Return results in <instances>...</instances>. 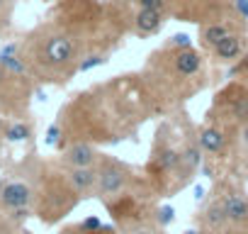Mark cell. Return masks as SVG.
<instances>
[{
	"label": "cell",
	"instance_id": "cell-8",
	"mask_svg": "<svg viewBox=\"0 0 248 234\" xmlns=\"http://www.w3.org/2000/svg\"><path fill=\"white\" fill-rule=\"evenodd\" d=\"M146 178H144V171L122 161L112 154H102V159L97 161V188H95V200L100 202H107V200H114L124 193H129L132 188L141 185Z\"/></svg>",
	"mask_w": 248,
	"mask_h": 234
},
{
	"label": "cell",
	"instance_id": "cell-22",
	"mask_svg": "<svg viewBox=\"0 0 248 234\" xmlns=\"http://www.w3.org/2000/svg\"><path fill=\"white\" fill-rule=\"evenodd\" d=\"M15 10V0H0V32L10 27V17Z\"/></svg>",
	"mask_w": 248,
	"mask_h": 234
},
{
	"label": "cell",
	"instance_id": "cell-25",
	"mask_svg": "<svg viewBox=\"0 0 248 234\" xmlns=\"http://www.w3.org/2000/svg\"><path fill=\"white\" fill-rule=\"evenodd\" d=\"M226 234H248V224H246V227H233V229H229Z\"/></svg>",
	"mask_w": 248,
	"mask_h": 234
},
{
	"label": "cell",
	"instance_id": "cell-5",
	"mask_svg": "<svg viewBox=\"0 0 248 234\" xmlns=\"http://www.w3.org/2000/svg\"><path fill=\"white\" fill-rule=\"evenodd\" d=\"M83 202V198L73 190L66 171L61 166L51 161L44 164V171H42V178H39V185H37V198H34V205H32V215L46 224V227H54L59 222H63L78 205Z\"/></svg>",
	"mask_w": 248,
	"mask_h": 234
},
{
	"label": "cell",
	"instance_id": "cell-2",
	"mask_svg": "<svg viewBox=\"0 0 248 234\" xmlns=\"http://www.w3.org/2000/svg\"><path fill=\"white\" fill-rule=\"evenodd\" d=\"M204 164V154L197 139V127L185 115L166 117L158 125L149 159L144 164V178L149 181L156 198H173L190 188L200 166Z\"/></svg>",
	"mask_w": 248,
	"mask_h": 234
},
{
	"label": "cell",
	"instance_id": "cell-19",
	"mask_svg": "<svg viewBox=\"0 0 248 234\" xmlns=\"http://www.w3.org/2000/svg\"><path fill=\"white\" fill-rule=\"evenodd\" d=\"M59 234H119V232H117L114 224L112 227H102L97 219L88 217V219H83L78 224H66Z\"/></svg>",
	"mask_w": 248,
	"mask_h": 234
},
{
	"label": "cell",
	"instance_id": "cell-23",
	"mask_svg": "<svg viewBox=\"0 0 248 234\" xmlns=\"http://www.w3.org/2000/svg\"><path fill=\"white\" fill-rule=\"evenodd\" d=\"M134 3L141 10H158V13H163V8L168 5V0H134Z\"/></svg>",
	"mask_w": 248,
	"mask_h": 234
},
{
	"label": "cell",
	"instance_id": "cell-14",
	"mask_svg": "<svg viewBox=\"0 0 248 234\" xmlns=\"http://www.w3.org/2000/svg\"><path fill=\"white\" fill-rule=\"evenodd\" d=\"M59 166V164H56ZM73 190L83 198V200H90L95 198V188H97V166L95 168H63Z\"/></svg>",
	"mask_w": 248,
	"mask_h": 234
},
{
	"label": "cell",
	"instance_id": "cell-21",
	"mask_svg": "<svg viewBox=\"0 0 248 234\" xmlns=\"http://www.w3.org/2000/svg\"><path fill=\"white\" fill-rule=\"evenodd\" d=\"M0 234H27V229L25 224H17L5 212H0Z\"/></svg>",
	"mask_w": 248,
	"mask_h": 234
},
{
	"label": "cell",
	"instance_id": "cell-15",
	"mask_svg": "<svg viewBox=\"0 0 248 234\" xmlns=\"http://www.w3.org/2000/svg\"><path fill=\"white\" fill-rule=\"evenodd\" d=\"M132 27H134L137 34H141V37H151V34H156V32L163 27V13L137 8V13H134V17H132Z\"/></svg>",
	"mask_w": 248,
	"mask_h": 234
},
{
	"label": "cell",
	"instance_id": "cell-20",
	"mask_svg": "<svg viewBox=\"0 0 248 234\" xmlns=\"http://www.w3.org/2000/svg\"><path fill=\"white\" fill-rule=\"evenodd\" d=\"M119 234H166V227L158 222V212L151 215V217H144L139 222H132L127 227L117 229Z\"/></svg>",
	"mask_w": 248,
	"mask_h": 234
},
{
	"label": "cell",
	"instance_id": "cell-3",
	"mask_svg": "<svg viewBox=\"0 0 248 234\" xmlns=\"http://www.w3.org/2000/svg\"><path fill=\"white\" fill-rule=\"evenodd\" d=\"M20 56L34 81L63 85L80 71V39L56 25H42L25 37Z\"/></svg>",
	"mask_w": 248,
	"mask_h": 234
},
{
	"label": "cell",
	"instance_id": "cell-9",
	"mask_svg": "<svg viewBox=\"0 0 248 234\" xmlns=\"http://www.w3.org/2000/svg\"><path fill=\"white\" fill-rule=\"evenodd\" d=\"M34 78L0 64V115L8 120H27L34 95Z\"/></svg>",
	"mask_w": 248,
	"mask_h": 234
},
{
	"label": "cell",
	"instance_id": "cell-7",
	"mask_svg": "<svg viewBox=\"0 0 248 234\" xmlns=\"http://www.w3.org/2000/svg\"><path fill=\"white\" fill-rule=\"evenodd\" d=\"M204 122L214 125L231 137L248 125V85L231 83L221 93H217L212 107L204 115Z\"/></svg>",
	"mask_w": 248,
	"mask_h": 234
},
{
	"label": "cell",
	"instance_id": "cell-1",
	"mask_svg": "<svg viewBox=\"0 0 248 234\" xmlns=\"http://www.w3.org/2000/svg\"><path fill=\"white\" fill-rule=\"evenodd\" d=\"M156 115L149 90L141 83L117 81L68 100L59 120L49 127L46 142L63 149L73 142H88L97 149L105 144H119L137 139L139 127Z\"/></svg>",
	"mask_w": 248,
	"mask_h": 234
},
{
	"label": "cell",
	"instance_id": "cell-11",
	"mask_svg": "<svg viewBox=\"0 0 248 234\" xmlns=\"http://www.w3.org/2000/svg\"><path fill=\"white\" fill-rule=\"evenodd\" d=\"M221 176H231L241 183L248 181V125L241 127L229 147V154L224 159V173Z\"/></svg>",
	"mask_w": 248,
	"mask_h": 234
},
{
	"label": "cell",
	"instance_id": "cell-13",
	"mask_svg": "<svg viewBox=\"0 0 248 234\" xmlns=\"http://www.w3.org/2000/svg\"><path fill=\"white\" fill-rule=\"evenodd\" d=\"M195 222L200 227V232H226L231 229L229 227V219L224 215V207L221 202L209 193V198L200 205V210L195 212Z\"/></svg>",
	"mask_w": 248,
	"mask_h": 234
},
{
	"label": "cell",
	"instance_id": "cell-18",
	"mask_svg": "<svg viewBox=\"0 0 248 234\" xmlns=\"http://www.w3.org/2000/svg\"><path fill=\"white\" fill-rule=\"evenodd\" d=\"M34 137V125L32 120H8L5 122V142L17 144V142H30Z\"/></svg>",
	"mask_w": 248,
	"mask_h": 234
},
{
	"label": "cell",
	"instance_id": "cell-24",
	"mask_svg": "<svg viewBox=\"0 0 248 234\" xmlns=\"http://www.w3.org/2000/svg\"><path fill=\"white\" fill-rule=\"evenodd\" d=\"M5 122H8V117L0 115V156H3V147H5Z\"/></svg>",
	"mask_w": 248,
	"mask_h": 234
},
{
	"label": "cell",
	"instance_id": "cell-10",
	"mask_svg": "<svg viewBox=\"0 0 248 234\" xmlns=\"http://www.w3.org/2000/svg\"><path fill=\"white\" fill-rule=\"evenodd\" d=\"M212 195L221 202L231 229L248 224V190L241 181L231 176H217L212 185Z\"/></svg>",
	"mask_w": 248,
	"mask_h": 234
},
{
	"label": "cell",
	"instance_id": "cell-26",
	"mask_svg": "<svg viewBox=\"0 0 248 234\" xmlns=\"http://www.w3.org/2000/svg\"><path fill=\"white\" fill-rule=\"evenodd\" d=\"M229 232V229H226ZM226 232H197V234H226Z\"/></svg>",
	"mask_w": 248,
	"mask_h": 234
},
{
	"label": "cell",
	"instance_id": "cell-17",
	"mask_svg": "<svg viewBox=\"0 0 248 234\" xmlns=\"http://www.w3.org/2000/svg\"><path fill=\"white\" fill-rule=\"evenodd\" d=\"M212 54H214V59L221 61V64H231V61H236V59L243 54V34H241V32L229 34L221 44H217V47L212 49Z\"/></svg>",
	"mask_w": 248,
	"mask_h": 234
},
{
	"label": "cell",
	"instance_id": "cell-4",
	"mask_svg": "<svg viewBox=\"0 0 248 234\" xmlns=\"http://www.w3.org/2000/svg\"><path fill=\"white\" fill-rule=\"evenodd\" d=\"M200 76H202V54L195 51L192 47L178 49L170 44L166 49L163 61L154 64L146 78V90L151 95L156 115H163L183 105L187 98H192L202 88Z\"/></svg>",
	"mask_w": 248,
	"mask_h": 234
},
{
	"label": "cell",
	"instance_id": "cell-16",
	"mask_svg": "<svg viewBox=\"0 0 248 234\" xmlns=\"http://www.w3.org/2000/svg\"><path fill=\"white\" fill-rule=\"evenodd\" d=\"M233 32H238L231 22H226V20H217V22H209V25H204L202 27V32H200V39H202V47L204 49H214L217 44H221L229 34H233Z\"/></svg>",
	"mask_w": 248,
	"mask_h": 234
},
{
	"label": "cell",
	"instance_id": "cell-12",
	"mask_svg": "<svg viewBox=\"0 0 248 234\" xmlns=\"http://www.w3.org/2000/svg\"><path fill=\"white\" fill-rule=\"evenodd\" d=\"M105 151H100L95 144L88 142H73L63 149H59L54 164H59L61 168H95L97 161L102 159Z\"/></svg>",
	"mask_w": 248,
	"mask_h": 234
},
{
	"label": "cell",
	"instance_id": "cell-6",
	"mask_svg": "<svg viewBox=\"0 0 248 234\" xmlns=\"http://www.w3.org/2000/svg\"><path fill=\"white\" fill-rule=\"evenodd\" d=\"M44 159L30 151L0 178V212L10 210H32L37 198V185L44 171Z\"/></svg>",
	"mask_w": 248,
	"mask_h": 234
}]
</instances>
